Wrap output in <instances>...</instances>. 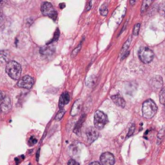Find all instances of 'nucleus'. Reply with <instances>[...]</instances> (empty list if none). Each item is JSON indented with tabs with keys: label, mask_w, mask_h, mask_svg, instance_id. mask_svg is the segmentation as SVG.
<instances>
[{
	"label": "nucleus",
	"mask_w": 165,
	"mask_h": 165,
	"mask_svg": "<svg viewBox=\"0 0 165 165\" xmlns=\"http://www.w3.org/2000/svg\"><path fill=\"white\" fill-rule=\"evenodd\" d=\"M6 72L9 75V77H11L12 79L20 80L21 73H22V68L18 62L11 61L7 64Z\"/></svg>",
	"instance_id": "nucleus-1"
},
{
	"label": "nucleus",
	"mask_w": 165,
	"mask_h": 165,
	"mask_svg": "<svg viewBox=\"0 0 165 165\" xmlns=\"http://www.w3.org/2000/svg\"><path fill=\"white\" fill-rule=\"evenodd\" d=\"M157 111V106L155 103L154 101L152 99H148L146 100L143 104L142 107V112L143 115L146 119H152V117L156 115Z\"/></svg>",
	"instance_id": "nucleus-2"
},
{
	"label": "nucleus",
	"mask_w": 165,
	"mask_h": 165,
	"mask_svg": "<svg viewBox=\"0 0 165 165\" xmlns=\"http://www.w3.org/2000/svg\"><path fill=\"white\" fill-rule=\"evenodd\" d=\"M139 57L145 64H148L154 58V53L148 47H142L139 50Z\"/></svg>",
	"instance_id": "nucleus-3"
},
{
	"label": "nucleus",
	"mask_w": 165,
	"mask_h": 165,
	"mask_svg": "<svg viewBox=\"0 0 165 165\" xmlns=\"http://www.w3.org/2000/svg\"><path fill=\"white\" fill-rule=\"evenodd\" d=\"M41 12L43 15L45 16L51 18L52 20L54 21L57 20V13L55 11V9L53 7V6L51 4L50 2H45L41 5Z\"/></svg>",
	"instance_id": "nucleus-4"
},
{
	"label": "nucleus",
	"mask_w": 165,
	"mask_h": 165,
	"mask_svg": "<svg viewBox=\"0 0 165 165\" xmlns=\"http://www.w3.org/2000/svg\"><path fill=\"white\" fill-rule=\"evenodd\" d=\"M107 116L102 111L97 110L94 115V127L96 129H102L107 123Z\"/></svg>",
	"instance_id": "nucleus-5"
},
{
	"label": "nucleus",
	"mask_w": 165,
	"mask_h": 165,
	"mask_svg": "<svg viewBox=\"0 0 165 165\" xmlns=\"http://www.w3.org/2000/svg\"><path fill=\"white\" fill-rule=\"evenodd\" d=\"M33 85H34V79L31 77L28 76V75H26L24 77H21L17 83L18 87L27 89V90L31 89L33 86Z\"/></svg>",
	"instance_id": "nucleus-6"
},
{
	"label": "nucleus",
	"mask_w": 165,
	"mask_h": 165,
	"mask_svg": "<svg viewBox=\"0 0 165 165\" xmlns=\"http://www.w3.org/2000/svg\"><path fill=\"white\" fill-rule=\"evenodd\" d=\"M100 162L101 165H114L115 163V156L110 152H105L100 156Z\"/></svg>",
	"instance_id": "nucleus-7"
},
{
	"label": "nucleus",
	"mask_w": 165,
	"mask_h": 165,
	"mask_svg": "<svg viewBox=\"0 0 165 165\" xmlns=\"http://www.w3.org/2000/svg\"><path fill=\"white\" fill-rule=\"evenodd\" d=\"M99 132L97 129L95 127H90L86 130V137H87V140L90 143H94L96 139L98 138Z\"/></svg>",
	"instance_id": "nucleus-8"
},
{
	"label": "nucleus",
	"mask_w": 165,
	"mask_h": 165,
	"mask_svg": "<svg viewBox=\"0 0 165 165\" xmlns=\"http://www.w3.org/2000/svg\"><path fill=\"white\" fill-rule=\"evenodd\" d=\"M11 99L8 96H5L3 101H2L1 106H0V109L3 112H8L9 110H11Z\"/></svg>",
	"instance_id": "nucleus-9"
},
{
	"label": "nucleus",
	"mask_w": 165,
	"mask_h": 165,
	"mask_svg": "<svg viewBox=\"0 0 165 165\" xmlns=\"http://www.w3.org/2000/svg\"><path fill=\"white\" fill-rule=\"evenodd\" d=\"M82 106V101L81 99L77 100V101H75L73 107H72V110H71V116H76V115H78L80 111H81Z\"/></svg>",
	"instance_id": "nucleus-10"
},
{
	"label": "nucleus",
	"mask_w": 165,
	"mask_h": 165,
	"mask_svg": "<svg viewBox=\"0 0 165 165\" xmlns=\"http://www.w3.org/2000/svg\"><path fill=\"white\" fill-rule=\"evenodd\" d=\"M70 101V96H69V94L68 92H64L63 93L60 97V101H59V106L61 108L64 107L65 105L69 102Z\"/></svg>",
	"instance_id": "nucleus-11"
},
{
	"label": "nucleus",
	"mask_w": 165,
	"mask_h": 165,
	"mask_svg": "<svg viewBox=\"0 0 165 165\" xmlns=\"http://www.w3.org/2000/svg\"><path fill=\"white\" fill-rule=\"evenodd\" d=\"M111 98H112L113 101L116 104L117 106H120V107H124L126 105V101L123 97L119 94L116 95H113L111 96Z\"/></svg>",
	"instance_id": "nucleus-12"
},
{
	"label": "nucleus",
	"mask_w": 165,
	"mask_h": 165,
	"mask_svg": "<svg viewBox=\"0 0 165 165\" xmlns=\"http://www.w3.org/2000/svg\"><path fill=\"white\" fill-rule=\"evenodd\" d=\"M53 43H51L50 44H47V46L43 47L40 49V53L43 54V55H50L52 53L54 52V49H55V47L53 46Z\"/></svg>",
	"instance_id": "nucleus-13"
},
{
	"label": "nucleus",
	"mask_w": 165,
	"mask_h": 165,
	"mask_svg": "<svg viewBox=\"0 0 165 165\" xmlns=\"http://www.w3.org/2000/svg\"><path fill=\"white\" fill-rule=\"evenodd\" d=\"M151 83L154 86L155 89H160L163 85V81H162L161 77L158 76V77H155L154 78H152Z\"/></svg>",
	"instance_id": "nucleus-14"
},
{
	"label": "nucleus",
	"mask_w": 165,
	"mask_h": 165,
	"mask_svg": "<svg viewBox=\"0 0 165 165\" xmlns=\"http://www.w3.org/2000/svg\"><path fill=\"white\" fill-rule=\"evenodd\" d=\"M160 101L163 106H165V88H163L160 93Z\"/></svg>",
	"instance_id": "nucleus-15"
},
{
	"label": "nucleus",
	"mask_w": 165,
	"mask_h": 165,
	"mask_svg": "<svg viewBox=\"0 0 165 165\" xmlns=\"http://www.w3.org/2000/svg\"><path fill=\"white\" fill-rule=\"evenodd\" d=\"M152 3V1H144L143 3V6H142V9H141V11L142 12H144V11H147V9L148 8L150 5Z\"/></svg>",
	"instance_id": "nucleus-16"
},
{
	"label": "nucleus",
	"mask_w": 165,
	"mask_h": 165,
	"mask_svg": "<svg viewBox=\"0 0 165 165\" xmlns=\"http://www.w3.org/2000/svg\"><path fill=\"white\" fill-rule=\"evenodd\" d=\"M8 57V51H0V59H3V61H7Z\"/></svg>",
	"instance_id": "nucleus-17"
},
{
	"label": "nucleus",
	"mask_w": 165,
	"mask_h": 165,
	"mask_svg": "<svg viewBox=\"0 0 165 165\" xmlns=\"http://www.w3.org/2000/svg\"><path fill=\"white\" fill-rule=\"evenodd\" d=\"M100 13H101V16H106L108 13V7L106 6V4L102 5L100 8Z\"/></svg>",
	"instance_id": "nucleus-18"
},
{
	"label": "nucleus",
	"mask_w": 165,
	"mask_h": 165,
	"mask_svg": "<svg viewBox=\"0 0 165 165\" xmlns=\"http://www.w3.org/2000/svg\"><path fill=\"white\" fill-rule=\"evenodd\" d=\"M64 114H65V110H61L59 112L57 113V116H56L55 119L57 120V121H60V120H61V119L63 118V116H64Z\"/></svg>",
	"instance_id": "nucleus-19"
},
{
	"label": "nucleus",
	"mask_w": 165,
	"mask_h": 165,
	"mask_svg": "<svg viewBox=\"0 0 165 165\" xmlns=\"http://www.w3.org/2000/svg\"><path fill=\"white\" fill-rule=\"evenodd\" d=\"M85 116H86V115H85ZM82 117V118H81V119H80V120H79V122H78V123L77 124V126H76V127H75V133H77V132H78V130H80V128H81V126H82V123H83V120L84 119H85V118H86V117Z\"/></svg>",
	"instance_id": "nucleus-20"
},
{
	"label": "nucleus",
	"mask_w": 165,
	"mask_h": 165,
	"mask_svg": "<svg viewBox=\"0 0 165 165\" xmlns=\"http://www.w3.org/2000/svg\"><path fill=\"white\" fill-rule=\"evenodd\" d=\"M139 29H140V24H137L134 25V29H133V35H138L139 32Z\"/></svg>",
	"instance_id": "nucleus-21"
},
{
	"label": "nucleus",
	"mask_w": 165,
	"mask_h": 165,
	"mask_svg": "<svg viewBox=\"0 0 165 165\" xmlns=\"http://www.w3.org/2000/svg\"><path fill=\"white\" fill-rule=\"evenodd\" d=\"M159 11H160V13L162 16H165V3L161 4L160 6Z\"/></svg>",
	"instance_id": "nucleus-22"
},
{
	"label": "nucleus",
	"mask_w": 165,
	"mask_h": 165,
	"mask_svg": "<svg viewBox=\"0 0 165 165\" xmlns=\"http://www.w3.org/2000/svg\"><path fill=\"white\" fill-rule=\"evenodd\" d=\"M28 142H29V145L32 146V145H34V144H35V143H36V142H37V139H35V138L34 136H31V138L29 139Z\"/></svg>",
	"instance_id": "nucleus-23"
},
{
	"label": "nucleus",
	"mask_w": 165,
	"mask_h": 165,
	"mask_svg": "<svg viewBox=\"0 0 165 165\" xmlns=\"http://www.w3.org/2000/svg\"><path fill=\"white\" fill-rule=\"evenodd\" d=\"M134 125H132L131 127L130 128V131H129V133L127 134V138L128 137L131 136L132 134H133V133H134Z\"/></svg>",
	"instance_id": "nucleus-24"
},
{
	"label": "nucleus",
	"mask_w": 165,
	"mask_h": 165,
	"mask_svg": "<svg viewBox=\"0 0 165 165\" xmlns=\"http://www.w3.org/2000/svg\"><path fill=\"white\" fill-rule=\"evenodd\" d=\"M68 165H80L79 163H77V161L74 160H70L68 162Z\"/></svg>",
	"instance_id": "nucleus-25"
},
{
	"label": "nucleus",
	"mask_w": 165,
	"mask_h": 165,
	"mask_svg": "<svg viewBox=\"0 0 165 165\" xmlns=\"http://www.w3.org/2000/svg\"><path fill=\"white\" fill-rule=\"evenodd\" d=\"M4 97H5V96H4V94H3V93H2V91H0V106H1V104H2Z\"/></svg>",
	"instance_id": "nucleus-26"
},
{
	"label": "nucleus",
	"mask_w": 165,
	"mask_h": 165,
	"mask_svg": "<svg viewBox=\"0 0 165 165\" xmlns=\"http://www.w3.org/2000/svg\"><path fill=\"white\" fill-rule=\"evenodd\" d=\"M80 49H81V44H79V46H78V48H77V49H75V50H74V51H73V56H74V55H75V54H76V53H78V51H79V50H80Z\"/></svg>",
	"instance_id": "nucleus-27"
},
{
	"label": "nucleus",
	"mask_w": 165,
	"mask_h": 165,
	"mask_svg": "<svg viewBox=\"0 0 165 165\" xmlns=\"http://www.w3.org/2000/svg\"><path fill=\"white\" fill-rule=\"evenodd\" d=\"M90 165H101V163L97 162V161H94V162H92L91 163H90Z\"/></svg>",
	"instance_id": "nucleus-28"
},
{
	"label": "nucleus",
	"mask_w": 165,
	"mask_h": 165,
	"mask_svg": "<svg viewBox=\"0 0 165 165\" xmlns=\"http://www.w3.org/2000/svg\"><path fill=\"white\" fill-rule=\"evenodd\" d=\"M64 6H65V4H64V3H61V4H60V7H61V8H63V7H64Z\"/></svg>",
	"instance_id": "nucleus-29"
},
{
	"label": "nucleus",
	"mask_w": 165,
	"mask_h": 165,
	"mask_svg": "<svg viewBox=\"0 0 165 165\" xmlns=\"http://www.w3.org/2000/svg\"><path fill=\"white\" fill-rule=\"evenodd\" d=\"M2 1H0V10H1V8H2Z\"/></svg>",
	"instance_id": "nucleus-30"
},
{
	"label": "nucleus",
	"mask_w": 165,
	"mask_h": 165,
	"mask_svg": "<svg viewBox=\"0 0 165 165\" xmlns=\"http://www.w3.org/2000/svg\"><path fill=\"white\" fill-rule=\"evenodd\" d=\"M0 110H1V109H0Z\"/></svg>",
	"instance_id": "nucleus-31"
}]
</instances>
